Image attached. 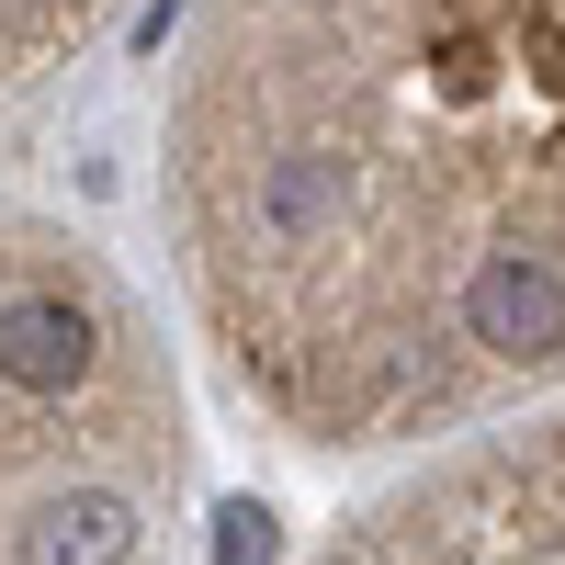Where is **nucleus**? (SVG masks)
<instances>
[{"label":"nucleus","instance_id":"4","mask_svg":"<svg viewBox=\"0 0 565 565\" xmlns=\"http://www.w3.org/2000/svg\"><path fill=\"white\" fill-rule=\"evenodd\" d=\"M103 23H114V0H0V103H23L34 79H57Z\"/></svg>","mask_w":565,"mask_h":565},{"label":"nucleus","instance_id":"3","mask_svg":"<svg viewBox=\"0 0 565 565\" xmlns=\"http://www.w3.org/2000/svg\"><path fill=\"white\" fill-rule=\"evenodd\" d=\"M317 565H565V407L373 498Z\"/></svg>","mask_w":565,"mask_h":565},{"label":"nucleus","instance_id":"1","mask_svg":"<svg viewBox=\"0 0 565 565\" xmlns=\"http://www.w3.org/2000/svg\"><path fill=\"white\" fill-rule=\"evenodd\" d=\"M181 295L271 430L385 452L565 385V0H204Z\"/></svg>","mask_w":565,"mask_h":565},{"label":"nucleus","instance_id":"2","mask_svg":"<svg viewBox=\"0 0 565 565\" xmlns=\"http://www.w3.org/2000/svg\"><path fill=\"white\" fill-rule=\"evenodd\" d=\"M181 396L125 271L0 204V565H170Z\"/></svg>","mask_w":565,"mask_h":565}]
</instances>
